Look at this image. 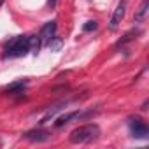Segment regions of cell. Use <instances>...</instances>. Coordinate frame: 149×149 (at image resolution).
I'll return each mask as SVG.
<instances>
[{
  "instance_id": "6da1fadb",
  "label": "cell",
  "mask_w": 149,
  "mask_h": 149,
  "mask_svg": "<svg viewBox=\"0 0 149 149\" xmlns=\"http://www.w3.org/2000/svg\"><path fill=\"white\" fill-rule=\"evenodd\" d=\"M30 51V35H18L6 42L4 46V58H16L25 56Z\"/></svg>"
},
{
  "instance_id": "7a4b0ae2",
  "label": "cell",
  "mask_w": 149,
  "mask_h": 149,
  "mask_svg": "<svg viewBox=\"0 0 149 149\" xmlns=\"http://www.w3.org/2000/svg\"><path fill=\"white\" fill-rule=\"evenodd\" d=\"M100 135V128L98 125L91 123V125H83L76 130L70 132V142L72 144H88V142H93L97 140Z\"/></svg>"
},
{
  "instance_id": "3957f363",
  "label": "cell",
  "mask_w": 149,
  "mask_h": 149,
  "mask_svg": "<svg viewBox=\"0 0 149 149\" xmlns=\"http://www.w3.org/2000/svg\"><path fill=\"white\" fill-rule=\"evenodd\" d=\"M128 128H130L132 137H135V139H147L149 137V128H147L146 121L140 119L139 116L128 119Z\"/></svg>"
},
{
  "instance_id": "277c9868",
  "label": "cell",
  "mask_w": 149,
  "mask_h": 149,
  "mask_svg": "<svg viewBox=\"0 0 149 149\" xmlns=\"http://www.w3.org/2000/svg\"><path fill=\"white\" fill-rule=\"evenodd\" d=\"M56 21H49V23H46L42 28H40V33H39V39H40V44L42 46H47L56 35Z\"/></svg>"
},
{
  "instance_id": "5b68a950",
  "label": "cell",
  "mask_w": 149,
  "mask_h": 149,
  "mask_svg": "<svg viewBox=\"0 0 149 149\" xmlns=\"http://www.w3.org/2000/svg\"><path fill=\"white\" fill-rule=\"evenodd\" d=\"M23 139H25V140H30V142H37V144H40V142H47V140L51 139V133H49L47 130L35 128V130L26 132V133L23 135Z\"/></svg>"
},
{
  "instance_id": "8992f818",
  "label": "cell",
  "mask_w": 149,
  "mask_h": 149,
  "mask_svg": "<svg viewBox=\"0 0 149 149\" xmlns=\"http://www.w3.org/2000/svg\"><path fill=\"white\" fill-rule=\"evenodd\" d=\"M125 13H126V0H121V2L118 4V7L114 9V13H112V18H111V23H109V26H111V30H116V28L119 26V23H121V19L125 18Z\"/></svg>"
},
{
  "instance_id": "52a82bcc",
  "label": "cell",
  "mask_w": 149,
  "mask_h": 149,
  "mask_svg": "<svg viewBox=\"0 0 149 149\" xmlns=\"http://www.w3.org/2000/svg\"><path fill=\"white\" fill-rule=\"evenodd\" d=\"M28 84V81L26 79H19V81H14V83H11L9 86H6L4 88V93L6 95H13V93H21L23 91V88Z\"/></svg>"
},
{
  "instance_id": "ba28073f",
  "label": "cell",
  "mask_w": 149,
  "mask_h": 149,
  "mask_svg": "<svg viewBox=\"0 0 149 149\" xmlns=\"http://www.w3.org/2000/svg\"><path fill=\"white\" fill-rule=\"evenodd\" d=\"M79 116H81V114H79V111H72V112H67V114L60 116V118L54 121V126H56V128H60V126H63V125L70 123L72 119H76V118H79Z\"/></svg>"
},
{
  "instance_id": "9c48e42d",
  "label": "cell",
  "mask_w": 149,
  "mask_h": 149,
  "mask_svg": "<svg viewBox=\"0 0 149 149\" xmlns=\"http://www.w3.org/2000/svg\"><path fill=\"white\" fill-rule=\"evenodd\" d=\"M147 11H149V0H144V2L140 4V7H139V11L135 13V21H139V23H140V21L146 18Z\"/></svg>"
},
{
  "instance_id": "30bf717a",
  "label": "cell",
  "mask_w": 149,
  "mask_h": 149,
  "mask_svg": "<svg viewBox=\"0 0 149 149\" xmlns=\"http://www.w3.org/2000/svg\"><path fill=\"white\" fill-rule=\"evenodd\" d=\"M63 105H65V104H58V105H54L53 109H49V111L46 112V116H44V118L39 121V125H46V123H47L51 118H54V114H56L58 111H61V107H63Z\"/></svg>"
},
{
  "instance_id": "8fae6325",
  "label": "cell",
  "mask_w": 149,
  "mask_h": 149,
  "mask_svg": "<svg viewBox=\"0 0 149 149\" xmlns=\"http://www.w3.org/2000/svg\"><path fill=\"white\" fill-rule=\"evenodd\" d=\"M137 35H139V30H130L128 33H125V35H123V39H119V40H118V46H123V44H126V42L133 40Z\"/></svg>"
},
{
  "instance_id": "7c38bea8",
  "label": "cell",
  "mask_w": 149,
  "mask_h": 149,
  "mask_svg": "<svg viewBox=\"0 0 149 149\" xmlns=\"http://www.w3.org/2000/svg\"><path fill=\"white\" fill-rule=\"evenodd\" d=\"M40 46H42V44H40V39H39V35H32V37H30V51L37 53Z\"/></svg>"
},
{
  "instance_id": "4fadbf2b",
  "label": "cell",
  "mask_w": 149,
  "mask_h": 149,
  "mask_svg": "<svg viewBox=\"0 0 149 149\" xmlns=\"http://www.w3.org/2000/svg\"><path fill=\"white\" fill-rule=\"evenodd\" d=\"M47 46H49V47H51L53 51H58V49L61 47V39H56V37H54V39H53V40H51V42H49Z\"/></svg>"
},
{
  "instance_id": "5bb4252c",
  "label": "cell",
  "mask_w": 149,
  "mask_h": 149,
  "mask_svg": "<svg viewBox=\"0 0 149 149\" xmlns=\"http://www.w3.org/2000/svg\"><path fill=\"white\" fill-rule=\"evenodd\" d=\"M97 26H98L97 21H88V23L83 26V30H84V32H93V30H97Z\"/></svg>"
},
{
  "instance_id": "9a60e30c",
  "label": "cell",
  "mask_w": 149,
  "mask_h": 149,
  "mask_svg": "<svg viewBox=\"0 0 149 149\" xmlns=\"http://www.w3.org/2000/svg\"><path fill=\"white\" fill-rule=\"evenodd\" d=\"M2 4H4V0H0V6H2Z\"/></svg>"
}]
</instances>
